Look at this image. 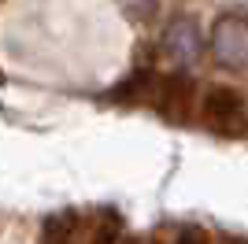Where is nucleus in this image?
<instances>
[{
    "label": "nucleus",
    "instance_id": "nucleus-1",
    "mask_svg": "<svg viewBox=\"0 0 248 244\" xmlns=\"http://www.w3.org/2000/svg\"><path fill=\"white\" fill-rule=\"evenodd\" d=\"M200 119H204L207 130L222 133V137H237L248 130V107L241 100L237 89L230 85H211L200 100Z\"/></svg>",
    "mask_w": 248,
    "mask_h": 244
},
{
    "label": "nucleus",
    "instance_id": "nucleus-2",
    "mask_svg": "<svg viewBox=\"0 0 248 244\" xmlns=\"http://www.w3.org/2000/svg\"><path fill=\"white\" fill-rule=\"evenodd\" d=\"M211 56L230 71L248 67V15L226 11L211 26Z\"/></svg>",
    "mask_w": 248,
    "mask_h": 244
},
{
    "label": "nucleus",
    "instance_id": "nucleus-3",
    "mask_svg": "<svg viewBox=\"0 0 248 244\" xmlns=\"http://www.w3.org/2000/svg\"><path fill=\"white\" fill-rule=\"evenodd\" d=\"M159 52L167 56V63H174V67H189V63L200 60V52H204V37H200V26L193 19H174L170 26L163 30L159 37Z\"/></svg>",
    "mask_w": 248,
    "mask_h": 244
},
{
    "label": "nucleus",
    "instance_id": "nucleus-4",
    "mask_svg": "<svg viewBox=\"0 0 248 244\" xmlns=\"http://www.w3.org/2000/svg\"><path fill=\"white\" fill-rule=\"evenodd\" d=\"M155 107L167 115V119H186L197 104V85L186 78V74H174V78H159V89H155Z\"/></svg>",
    "mask_w": 248,
    "mask_h": 244
},
{
    "label": "nucleus",
    "instance_id": "nucleus-5",
    "mask_svg": "<svg viewBox=\"0 0 248 244\" xmlns=\"http://www.w3.org/2000/svg\"><path fill=\"white\" fill-rule=\"evenodd\" d=\"M82 233V218L74 211H56L41 222V244H74Z\"/></svg>",
    "mask_w": 248,
    "mask_h": 244
},
{
    "label": "nucleus",
    "instance_id": "nucleus-6",
    "mask_svg": "<svg viewBox=\"0 0 248 244\" xmlns=\"http://www.w3.org/2000/svg\"><path fill=\"white\" fill-rule=\"evenodd\" d=\"M174 244H211V237H207V229H200V226H186V229H178Z\"/></svg>",
    "mask_w": 248,
    "mask_h": 244
},
{
    "label": "nucleus",
    "instance_id": "nucleus-7",
    "mask_svg": "<svg viewBox=\"0 0 248 244\" xmlns=\"http://www.w3.org/2000/svg\"><path fill=\"white\" fill-rule=\"evenodd\" d=\"M222 244H241V241H222Z\"/></svg>",
    "mask_w": 248,
    "mask_h": 244
}]
</instances>
